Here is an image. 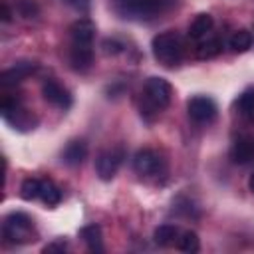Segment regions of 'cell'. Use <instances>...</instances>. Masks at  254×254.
I'll use <instances>...</instances> for the list:
<instances>
[{"label":"cell","mask_w":254,"mask_h":254,"mask_svg":"<svg viewBox=\"0 0 254 254\" xmlns=\"http://www.w3.org/2000/svg\"><path fill=\"white\" fill-rule=\"evenodd\" d=\"M171 95H173V87L167 79L163 77H149L143 85V93H141V103H139V111L141 117L151 123L153 119H157L161 115L163 109H167V105L171 103Z\"/></svg>","instance_id":"obj_1"},{"label":"cell","mask_w":254,"mask_h":254,"mask_svg":"<svg viewBox=\"0 0 254 254\" xmlns=\"http://www.w3.org/2000/svg\"><path fill=\"white\" fill-rule=\"evenodd\" d=\"M151 50H153V56L155 60L163 65V67H179L183 58H185V44H183V38L173 32V30H167V32H161L153 38V44H151Z\"/></svg>","instance_id":"obj_2"},{"label":"cell","mask_w":254,"mask_h":254,"mask_svg":"<svg viewBox=\"0 0 254 254\" xmlns=\"http://www.w3.org/2000/svg\"><path fill=\"white\" fill-rule=\"evenodd\" d=\"M115 12L127 20H153L175 6V0H113Z\"/></svg>","instance_id":"obj_3"},{"label":"cell","mask_w":254,"mask_h":254,"mask_svg":"<svg viewBox=\"0 0 254 254\" xmlns=\"http://www.w3.org/2000/svg\"><path fill=\"white\" fill-rule=\"evenodd\" d=\"M2 236L10 244H26L36 240L34 222L24 212H12L2 222Z\"/></svg>","instance_id":"obj_4"},{"label":"cell","mask_w":254,"mask_h":254,"mask_svg":"<svg viewBox=\"0 0 254 254\" xmlns=\"http://www.w3.org/2000/svg\"><path fill=\"white\" fill-rule=\"evenodd\" d=\"M0 111H2L4 121L10 123L18 131H32L38 125V117L32 111L24 109L20 105V101L18 103H12V105H0Z\"/></svg>","instance_id":"obj_5"},{"label":"cell","mask_w":254,"mask_h":254,"mask_svg":"<svg viewBox=\"0 0 254 254\" xmlns=\"http://www.w3.org/2000/svg\"><path fill=\"white\" fill-rule=\"evenodd\" d=\"M133 171L139 177H157L163 171V159L153 149H141L133 157Z\"/></svg>","instance_id":"obj_6"},{"label":"cell","mask_w":254,"mask_h":254,"mask_svg":"<svg viewBox=\"0 0 254 254\" xmlns=\"http://www.w3.org/2000/svg\"><path fill=\"white\" fill-rule=\"evenodd\" d=\"M187 111H189V117L194 123H210V121H214L218 109H216V103L210 97L194 95L187 101Z\"/></svg>","instance_id":"obj_7"},{"label":"cell","mask_w":254,"mask_h":254,"mask_svg":"<svg viewBox=\"0 0 254 254\" xmlns=\"http://www.w3.org/2000/svg\"><path fill=\"white\" fill-rule=\"evenodd\" d=\"M121 159H123V151L121 149H109V151L99 153V157L95 161V173H97V177L101 181H111L117 175V171H119Z\"/></svg>","instance_id":"obj_8"},{"label":"cell","mask_w":254,"mask_h":254,"mask_svg":"<svg viewBox=\"0 0 254 254\" xmlns=\"http://www.w3.org/2000/svg\"><path fill=\"white\" fill-rule=\"evenodd\" d=\"M42 95H44V99H46L50 105H54V107H58V109H67V107L71 105V95H69V91H67L60 81H56V79L44 81V85H42Z\"/></svg>","instance_id":"obj_9"},{"label":"cell","mask_w":254,"mask_h":254,"mask_svg":"<svg viewBox=\"0 0 254 254\" xmlns=\"http://www.w3.org/2000/svg\"><path fill=\"white\" fill-rule=\"evenodd\" d=\"M36 67H38V64H36V62H32V60L16 62L12 67H8V69H4V71L0 73V83H2L4 87L16 85V83L24 81L28 75H32V73L36 71Z\"/></svg>","instance_id":"obj_10"},{"label":"cell","mask_w":254,"mask_h":254,"mask_svg":"<svg viewBox=\"0 0 254 254\" xmlns=\"http://www.w3.org/2000/svg\"><path fill=\"white\" fill-rule=\"evenodd\" d=\"M69 36H71V44L91 46V42L95 38V24L87 18H79L69 26Z\"/></svg>","instance_id":"obj_11"},{"label":"cell","mask_w":254,"mask_h":254,"mask_svg":"<svg viewBox=\"0 0 254 254\" xmlns=\"http://www.w3.org/2000/svg\"><path fill=\"white\" fill-rule=\"evenodd\" d=\"M69 64L77 71H85L93 64V50L87 44H71L69 48Z\"/></svg>","instance_id":"obj_12"},{"label":"cell","mask_w":254,"mask_h":254,"mask_svg":"<svg viewBox=\"0 0 254 254\" xmlns=\"http://www.w3.org/2000/svg\"><path fill=\"white\" fill-rule=\"evenodd\" d=\"M230 159L236 165H246L254 159V139L252 137H238L232 143L230 149Z\"/></svg>","instance_id":"obj_13"},{"label":"cell","mask_w":254,"mask_h":254,"mask_svg":"<svg viewBox=\"0 0 254 254\" xmlns=\"http://www.w3.org/2000/svg\"><path fill=\"white\" fill-rule=\"evenodd\" d=\"M87 157V145L85 141L81 139H73L65 145V149L62 151V161L67 165V167H77L85 161Z\"/></svg>","instance_id":"obj_14"},{"label":"cell","mask_w":254,"mask_h":254,"mask_svg":"<svg viewBox=\"0 0 254 254\" xmlns=\"http://www.w3.org/2000/svg\"><path fill=\"white\" fill-rule=\"evenodd\" d=\"M234 109L236 113L248 121V123H254V87H246L234 101Z\"/></svg>","instance_id":"obj_15"},{"label":"cell","mask_w":254,"mask_h":254,"mask_svg":"<svg viewBox=\"0 0 254 254\" xmlns=\"http://www.w3.org/2000/svg\"><path fill=\"white\" fill-rule=\"evenodd\" d=\"M212 26H214L212 16L206 14V12H202V14L194 16V20L190 22V26H189V36L198 42V40H202V38H206V36L210 34Z\"/></svg>","instance_id":"obj_16"},{"label":"cell","mask_w":254,"mask_h":254,"mask_svg":"<svg viewBox=\"0 0 254 254\" xmlns=\"http://www.w3.org/2000/svg\"><path fill=\"white\" fill-rule=\"evenodd\" d=\"M220 52H222V42H220V38L206 36V38L198 40V46H196V58H198V60L216 58Z\"/></svg>","instance_id":"obj_17"},{"label":"cell","mask_w":254,"mask_h":254,"mask_svg":"<svg viewBox=\"0 0 254 254\" xmlns=\"http://www.w3.org/2000/svg\"><path fill=\"white\" fill-rule=\"evenodd\" d=\"M79 238L87 244V248L91 252H101L103 250V236H101V226L97 224H89V226H83L79 230Z\"/></svg>","instance_id":"obj_18"},{"label":"cell","mask_w":254,"mask_h":254,"mask_svg":"<svg viewBox=\"0 0 254 254\" xmlns=\"http://www.w3.org/2000/svg\"><path fill=\"white\" fill-rule=\"evenodd\" d=\"M252 42H254L252 32L242 28V30H236V32L230 36L228 46H230L232 52H236V54H244V52H248V50L252 48Z\"/></svg>","instance_id":"obj_19"},{"label":"cell","mask_w":254,"mask_h":254,"mask_svg":"<svg viewBox=\"0 0 254 254\" xmlns=\"http://www.w3.org/2000/svg\"><path fill=\"white\" fill-rule=\"evenodd\" d=\"M179 228L173 226V224H161L155 228L153 232V240L159 244V246H171L175 242H179Z\"/></svg>","instance_id":"obj_20"},{"label":"cell","mask_w":254,"mask_h":254,"mask_svg":"<svg viewBox=\"0 0 254 254\" xmlns=\"http://www.w3.org/2000/svg\"><path fill=\"white\" fill-rule=\"evenodd\" d=\"M40 200L48 206H56L60 204L62 200V190L56 183H52L50 179H44L42 181V187H40Z\"/></svg>","instance_id":"obj_21"},{"label":"cell","mask_w":254,"mask_h":254,"mask_svg":"<svg viewBox=\"0 0 254 254\" xmlns=\"http://www.w3.org/2000/svg\"><path fill=\"white\" fill-rule=\"evenodd\" d=\"M179 248L183 250V252H187V254H194V252H198V248H200V240H198V234L196 232H192V230H187V232H183L181 236H179Z\"/></svg>","instance_id":"obj_22"},{"label":"cell","mask_w":254,"mask_h":254,"mask_svg":"<svg viewBox=\"0 0 254 254\" xmlns=\"http://www.w3.org/2000/svg\"><path fill=\"white\" fill-rule=\"evenodd\" d=\"M40 187H42V181L38 179H26L20 187V196L24 200H34V198H40Z\"/></svg>","instance_id":"obj_23"},{"label":"cell","mask_w":254,"mask_h":254,"mask_svg":"<svg viewBox=\"0 0 254 254\" xmlns=\"http://www.w3.org/2000/svg\"><path fill=\"white\" fill-rule=\"evenodd\" d=\"M16 12L22 18L30 20V18H36L40 14V8H38L36 0H16Z\"/></svg>","instance_id":"obj_24"},{"label":"cell","mask_w":254,"mask_h":254,"mask_svg":"<svg viewBox=\"0 0 254 254\" xmlns=\"http://www.w3.org/2000/svg\"><path fill=\"white\" fill-rule=\"evenodd\" d=\"M103 50H105V54H119L123 50V44H119L117 40H105Z\"/></svg>","instance_id":"obj_25"},{"label":"cell","mask_w":254,"mask_h":254,"mask_svg":"<svg viewBox=\"0 0 254 254\" xmlns=\"http://www.w3.org/2000/svg\"><path fill=\"white\" fill-rule=\"evenodd\" d=\"M65 4H69L71 8L79 10V12H87L89 10V0H64Z\"/></svg>","instance_id":"obj_26"},{"label":"cell","mask_w":254,"mask_h":254,"mask_svg":"<svg viewBox=\"0 0 254 254\" xmlns=\"http://www.w3.org/2000/svg\"><path fill=\"white\" fill-rule=\"evenodd\" d=\"M64 250H65V242H62V240L52 242V244H48V246L44 248L46 254H52V252H64Z\"/></svg>","instance_id":"obj_27"},{"label":"cell","mask_w":254,"mask_h":254,"mask_svg":"<svg viewBox=\"0 0 254 254\" xmlns=\"http://www.w3.org/2000/svg\"><path fill=\"white\" fill-rule=\"evenodd\" d=\"M10 20H12V12H10L8 4L2 2V22H10Z\"/></svg>","instance_id":"obj_28"},{"label":"cell","mask_w":254,"mask_h":254,"mask_svg":"<svg viewBox=\"0 0 254 254\" xmlns=\"http://www.w3.org/2000/svg\"><path fill=\"white\" fill-rule=\"evenodd\" d=\"M248 187H250V190L254 192V173L250 175V179H248Z\"/></svg>","instance_id":"obj_29"}]
</instances>
